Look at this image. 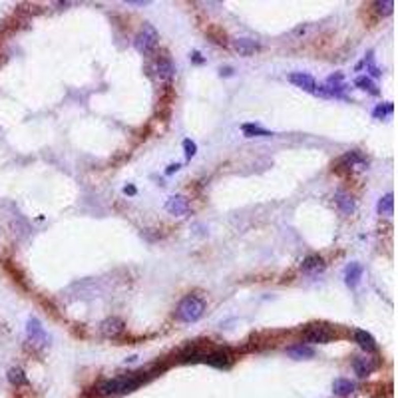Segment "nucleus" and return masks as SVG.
<instances>
[{
	"label": "nucleus",
	"instance_id": "0eeeda50",
	"mask_svg": "<svg viewBox=\"0 0 398 398\" xmlns=\"http://www.w3.org/2000/svg\"><path fill=\"white\" fill-rule=\"evenodd\" d=\"M231 354L229 351H213L209 354H205L203 362H207L209 366H215V369H227L231 364Z\"/></svg>",
	"mask_w": 398,
	"mask_h": 398
},
{
	"label": "nucleus",
	"instance_id": "5701e85b",
	"mask_svg": "<svg viewBox=\"0 0 398 398\" xmlns=\"http://www.w3.org/2000/svg\"><path fill=\"white\" fill-rule=\"evenodd\" d=\"M8 380H10L14 386L28 384V378H26V375H24L22 369H10V371H8Z\"/></svg>",
	"mask_w": 398,
	"mask_h": 398
},
{
	"label": "nucleus",
	"instance_id": "c85d7f7f",
	"mask_svg": "<svg viewBox=\"0 0 398 398\" xmlns=\"http://www.w3.org/2000/svg\"><path fill=\"white\" fill-rule=\"evenodd\" d=\"M124 193H126V195H134V193H136V188H134V186H126V188H124Z\"/></svg>",
	"mask_w": 398,
	"mask_h": 398
},
{
	"label": "nucleus",
	"instance_id": "dca6fc26",
	"mask_svg": "<svg viewBox=\"0 0 398 398\" xmlns=\"http://www.w3.org/2000/svg\"><path fill=\"white\" fill-rule=\"evenodd\" d=\"M241 130H243V134H245L247 138H271V136H273L269 130L261 128L257 124H243Z\"/></svg>",
	"mask_w": 398,
	"mask_h": 398
},
{
	"label": "nucleus",
	"instance_id": "1a4fd4ad",
	"mask_svg": "<svg viewBox=\"0 0 398 398\" xmlns=\"http://www.w3.org/2000/svg\"><path fill=\"white\" fill-rule=\"evenodd\" d=\"M102 334L104 336H117V334H121L124 332V321L121 319H117V317H110V319H106L104 323H102Z\"/></svg>",
	"mask_w": 398,
	"mask_h": 398
},
{
	"label": "nucleus",
	"instance_id": "39448f33",
	"mask_svg": "<svg viewBox=\"0 0 398 398\" xmlns=\"http://www.w3.org/2000/svg\"><path fill=\"white\" fill-rule=\"evenodd\" d=\"M165 211L171 213V215H177V217H183L189 213V203L183 195H173L167 199L165 203Z\"/></svg>",
	"mask_w": 398,
	"mask_h": 398
},
{
	"label": "nucleus",
	"instance_id": "2eb2a0df",
	"mask_svg": "<svg viewBox=\"0 0 398 398\" xmlns=\"http://www.w3.org/2000/svg\"><path fill=\"white\" fill-rule=\"evenodd\" d=\"M360 277H362V265L360 263H351L347 267V271H345V283L349 287H356L358 281H360Z\"/></svg>",
	"mask_w": 398,
	"mask_h": 398
},
{
	"label": "nucleus",
	"instance_id": "6ab92c4d",
	"mask_svg": "<svg viewBox=\"0 0 398 398\" xmlns=\"http://www.w3.org/2000/svg\"><path fill=\"white\" fill-rule=\"evenodd\" d=\"M376 211L380 215H392V211H394V195L392 193H386L384 197H380V201L376 205Z\"/></svg>",
	"mask_w": 398,
	"mask_h": 398
},
{
	"label": "nucleus",
	"instance_id": "9b49d317",
	"mask_svg": "<svg viewBox=\"0 0 398 398\" xmlns=\"http://www.w3.org/2000/svg\"><path fill=\"white\" fill-rule=\"evenodd\" d=\"M233 46L241 56H251L257 50H261V44L255 42V40H251V38H237L233 42Z\"/></svg>",
	"mask_w": 398,
	"mask_h": 398
},
{
	"label": "nucleus",
	"instance_id": "7ed1b4c3",
	"mask_svg": "<svg viewBox=\"0 0 398 398\" xmlns=\"http://www.w3.org/2000/svg\"><path fill=\"white\" fill-rule=\"evenodd\" d=\"M158 40H160L158 30H156L151 24H143V28L138 32V36H136V40H134V46H136V50L141 52V54H149V52L156 50Z\"/></svg>",
	"mask_w": 398,
	"mask_h": 398
},
{
	"label": "nucleus",
	"instance_id": "b1692460",
	"mask_svg": "<svg viewBox=\"0 0 398 398\" xmlns=\"http://www.w3.org/2000/svg\"><path fill=\"white\" fill-rule=\"evenodd\" d=\"M375 6L378 8L380 14H390L392 8H394V2H392V0H384V2H376Z\"/></svg>",
	"mask_w": 398,
	"mask_h": 398
},
{
	"label": "nucleus",
	"instance_id": "f257e3e1",
	"mask_svg": "<svg viewBox=\"0 0 398 398\" xmlns=\"http://www.w3.org/2000/svg\"><path fill=\"white\" fill-rule=\"evenodd\" d=\"M141 384V376H119V378H110L104 380L98 386V392L102 396H112V394H128L136 390Z\"/></svg>",
	"mask_w": 398,
	"mask_h": 398
},
{
	"label": "nucleus",
	"instance_id": "f3484780",
	"mask_svg": "<svg viewBox=\"0 0 398 398\" xmlns=\"http://www.w3.org/2000/svg\"><path fill=\"white\" fill-rule=\"evenodd\" d=\"M332 392L336 396H349V394L354 392V384H352L351 380H347V378H336L332 382Z\"/></svg>",
	"mask_w": 398,
	"mask_h": 398
},
{
	"label": "nucleus",
	"instance_id": "4be33fe9",
	"mask_svg": "<svg viewBox=\"0 0 398 398\" xmlns=\"http://www.w3.org/2000/svg\"><path fill=\"white\" fill-rule=\"evenodd\" d=\"M354 86H356V88H360V90H366V92H371V94H378L375 82H373L369 76H358V78L354 80Z\"/></svg>",
	"mask_w": 398,
	"mask_h": 398
},
{
	"label": "nucleus",
	"instance_id": "20e7f679",
	"mask_svg": "<svg viewBox=\"0 0 398 398\" xmlns=\"http://www.w3.org/2000/svg\"><path fill=\"white\" fill-rule=\"evenodd\" d=\"M303 339L311 345H327L332 339V330L325 325H313L303 332Z\"/></svg>",
	"mask_w": 398,
	"mask_h": 398
},
{
	"label": "nucleus",
	"instance_id": "bb28decb",
	"mask_svg": "<svg viewBox=\"0 0 398 398\" xmlns=\"http://www.w3.org/2000/svg\"><path fill=\"white\" fill-rule=\"evenodd\" d=\"M177 169H179V164H171L169 167H167V171H165V173H167V175H171V173H175Z\"/></svg>",
	"mask_w": 398,
	"mask_h": 398
},
{
	"label": "nucleus",
	"instance_id": "4468645a",
	"mask_svg": "<svg viewBox=\"0 0 398 398\" xmlns=\"http://www.w3.org/2000/svg\"><path fill=\"white\" fill-rule=\"evenodd\" d=\"M301 269L304 273H319V271H325V261L319 255H309L303 259L301 263Z\"/></svg>",
	"mask_w": 398,
	"mask_h": 398
},
{
	"label": "nucleus",
	"instance_id": "393cba45",
	"mask_svg": "<svg viewBox=\"0 0 398 398\" xmlns=\"http://www.w3.org/2000/svg\"><path fill=\"white\" fill-rule=\"evenodd\" d=\"M392 110H394V106L388 102V104H384V106H378L375 110V117H384L388 116V114H392Z\"/></svg>",
	"mask_w": 398,
	"mask_h": 398
},
{
	"label": "nucleus",
	"instance_id": "f8f14e48",
	"mask_svg": "<svg viewBox=\"0 0 398 398\" xmlns=\"http://www.w3.org/2000/svg\"><path fill=\"white\" fill-rule=\"evenodd\" d=\"M26 332H28V336H30L32 343H42V345L46 343V332H44L42 325H40L36 319H30V321H28Z\"/></svg>",
	"mask_w": 398,
	"mask_h": 398
},
{
	"label": "nucleus",
	"instance_id": "f03ea898",
	"mask_svg": "<svg viewBox=\"0 0 398 398\" xmlns=\"http://www.w3.org/2000/svg\"><path fill=\"white\" fill-rule=\"evenodd\" d=\"M205 313V301L195 297V295H188L186 299H181V303L177 304V319L183 323H195L203 317Z\"/></svg>",
	"mask_w": 398,
	"mask_h": 398
},
{
	"label": "nucleus",
	"instance_id": "9d476101",
	"mask_svg": "<svg viewBox=\"0 0 398 398\" xmlns=\"http://www.w3.org/2000/svg\"><path fill=\"white\" fill-rule=\"evenodd\" d=\"M287 354H289L291 358H295V360H307V358H313V356H315V349L309 347V345L299 343V345L287 347Z\"/></svg>",
	"mask_w": 398,
	"mask_h": 398
},
{
	"label": "nucleus",
	"instance_id": "cd10ccee",
	"mask_svg": "<svg viewBox=\"0 0 398 398\" xmlns=\"http://www.w3.org/2000/svg\"><path fill=\"white\" fill-rule=\"evenodd\" d=\"M191 58H193V62H195V64H201V62H203V58L199 56V52H193V54H191Z\"/></svg>",
	"mask_w": 398,
	"mask_h": 398
},
{
	"label": "nucleus",
	"instance_id": "ddd939ff",
	"mask_svg": "<svg viewBox=\"0 0 398 398\" xmlns=\"http://www.w3.org/2000/svg\"><path fill=\"white\" fill-rule=\"evenodd\" d=\"M354 341H356V345H358L360 349H364L366 352L376 351L375 336H373L371 332H366V330H356V332H354Z\"/></svg>",
	"mask_w": 398,
	"mask_h": 398
},
{
	"label": "nucleus",
	"instance_id": "a211bd4d",
	"mask_svg": "<svg viewBox=\"0 0 398 398\" xmlns=\"http://www.w3.org/2000/svg\"><path fill=\"white\" fill-rule=\"evenodd\" d=\"M156 70H158V76L162 80H169L173 74H175V68H173V62L169 58H160L158 64H156Z\"/></svg>",
	"mask_w": 398,
	"mask_h": 398
},
{
	"label": "nucleus",
	"instance_id": "aec40b11",
	"mask_svg": "<svg viewBox=\"0 0 398 398\" xmlns=\"http://www.w3.org/2000/svg\"><path fill=\"white\" fill-rule=\"evenodd\" d=\"M334 199H336V205H339V209L343 211V213L349 215V213L354 211V201H352V197L349 193H343V191H341V193H336Z\"/></svg>",
	"mask_w": 398,
	"mask_h": 398
},
{
	"label": "nucleus",
	"instance_id": "a878e982",
	"mask_svg": "<svg viewBox=\"0 0 398 398\" xmlns=\"http://www.w3.org/2000/svg\"><path fill=\"white\" fill-rule=\"evenodd\" d=\"M183 149H186V158L188 160H191L197 154V145H195V141L191 140H183Z\"/></svg>",
	"mask_w": 398,
	"mask_h": 398
},
{
	"label": "nucleus",
	"instance_id": "6e6552de",
	"mask_svg": "<svg viewBox=\"0 0 398 398\" xmlns=\"http://www.w3.org/2000/svg\"><path fill=\"white\" fill-rule=\"evenodd\" d=\"M352 369H354L356 376L364 378V376H369L376 369V362L373 358H366V356H356L354 362H352Z\"/></svg>",
	"mask_w": 398,
	"mask_h": 398
},
{
	"label": "nucleus",
	"instance_id": "412c9836",
	"mask_svg": "<svg viewBox=\"0 0 398 398\" xmlns=\"http://www.w3.org/2000/svg\"><path fill=\"white\" fill-rule=\"evenodd\" d=\"M341 164L345 167H354V165H364L366 164V158L360 154V151H349L347 156H343Z\"/></svg>",
	"mask_w": 398,
	"mask_h": 398
},
{
	"label": "nucleus",
	"instance_id": "423d86ee",
	"mask_svg": "<svg viewBox=\"0 0 398 398\" xmlns=\"http://www.w3.org/2000/svg\"><path fill=\"white\" fill-rule=\"evenodd\" d=\"M289 82L295 84L297 88H303L304 92H313V94H315V90H317L315 78L309 76V74H304V72H293V74L289 76Z\"/></svg>",
	"mask_w": 398,
	"mask_h": 398
}]
</instances>
